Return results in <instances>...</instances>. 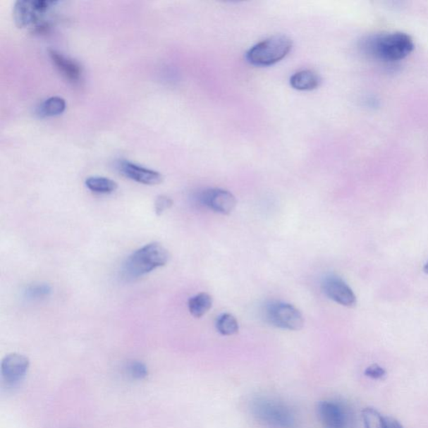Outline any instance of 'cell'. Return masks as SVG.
<instances>
[{
    "mask_svg": "<svg viewBox=\"0 0 428 428\" xmlns=\"http://www.w3.org/2000/svg\"><path fill=\"white\" fill-rule=\"evenodd\" d=\"M414 47L411 36L403 32L369 35L359 44L365 55L385 61L403 60L412 52Z\"/></svg>",
    "mask_w": 428,
    "mask_h": 428,
    "instance_id": "obj_1",
    "label": "cell"
},
{
    "mask_svg": "<svg viewBox=\"0 0 428 428\" xmlns=\"http://www.w3.org/2000/svg\"><path fill=\"white\" fill-rule=\"evenodd\" d=\"M170 255L159 243H151L130 255L123 267V276L133 281L168 264Z\"/></svg>",
    "mask_w": 428,
    "mask_h": 428,
    "instance_id": "obj_2",
    "label": "cell"
},
{
    "mask_svg": "<svg viewBox=\"0 0 428 428\" xmlns=\"http://www.w3.org/2000/svg\"><path fill=\"white\" fill-rule=\"evenodd\" d=\"M292 40L286 35H274L251 47L246 53V60L255 66H270L289 55Z\"/></svg>",
    "mask_w": 428,
    "mask_h": 428,
    "instance_id": "obj_3",
    "label": "cell"
},
{
    "mask_svg": "<svg viewBox=\"0 0 428 428\" xmlns=\"http://www.w3.org/2000/svg\"><path fill=\"white\" fill-rule=\"evenodd\" d=\"M257 420L270 428H294L295 417L290 407L277 400L257 398L252 403Z\"/></svg>",
    "mask_w": 428,
    "mask_h": 428,
    "instance_id": "obj_4",
    "label": "cell"
},
{
    "mask_svg": "<svg viewBox=\"0 0 428 428\" xmlns=\"http://www.w3.org/2000/svg\"><path fill=\"white\" fill-rule=\"evenodd\" d=\"M56 1L47 0H20L17 1L13 10V17L18 26L24 27L36 26L38 30H44L48 25L42 22V18L47 12L56 4Z\"/></svg>",
    "mask_w": 428,
    "mask_h": 428,
    "instance_id": "obj_5",
    "label": "cell"
},
{
    "mask_svg": "<svg viewBox=\"0 0 428 428\" xmlns=\"http://www.w3.org/2000/svg\"><path fill=\"white\" fill-rule=\"evenodd\" d=\"M265 317L270 324L283 330L300 331L305 324L304 317L294 305L272 302L267 306Z\"/></svg>",
    "mask_w": 428,
    "mask_h": 428,
    "instance_id": "obj_6",
    "label": "cell"
},
{
    "mask_svg": "<svg viewBox=\"0 0 428 428\" xmlns=\"http://www.w3.org/2000/svg\"><path fill=\"white\" fill-rule=\"evenodd\" d=\"M317 413L324 428L353 427V413L344 403L336 401H322L318 403Z\"/></svg>",
    "mask_w": 428,
    "mask_h": 428,
    "instance_id": "obj_7",
    "label": "cell"
},
{
    "mask_svg": "<svg viewBox=\"0 0 428 428\" xmlns=\"http://www.w3.org/2000/svg\"><path fill=\"white\" fill-rule=\"evenodd\" d=\"M202 205L221 214L228 215L236 209L237 200L233 193L224 189L209 188L200 195Z\"/></svg>",
    "mask_w": 428,
    "mask_h": 428,
    "instance_id": "obj_8",
    "label": "cell"
},
{
    "mask_svg": "<svg viewBox=\"0 0 428 428\" xmlns=\"http://www.w3.org/2000/svg\"><path fill=\"white\" fill-rule=\"evenodd\" d=\"M323 290L324 294L337 304L346 307H354L357 305V296L355 293L340 277L331 276L324 279Z\"/></svg>",
    "mask_w": 428,
    "mask_h": 428,
    "instance_id": "obj_9",
    "label": "cell"
},
{
    "mask_svg": "<svg viewBox=\"0 0 428 428\" xmlns=\"http://www.w3.org/2000/svg\"><path fill=\"white\" fill-rule=\"evenodd\" d=\"M118 169L121 174L133 181L145 185H159L164 182V176L157 171L144 168L133 162L123 160L119 162Z\"/></svg>",
    "mask_w": 428,
    "mask_h": 428,
    "instance_id": "obj_10",
    "label": "cell"
},
{
    "mask_svg": "<svg viewBox=\"0 0 428 428\" xmlns=\"http://www.w3.org/2000/svg\"><path fill=\"white\" fill-rule=\"evenodd\" d=\"M30 367L29 359L23 355L11 354L1 362V374L4 379L11 384L23 379Z\"/></svg>",
    "mask_w": 428,
    "mask_h": 428,
    "instance_id": "obj_11",
    "label": "cell"
},
{
    "mask_svg": "<svg viewBox=\"0 0 428 428\" xmlns=\"http://www.w3.org/2000/svg\"><path fill=\"white\" fill-rule=\"evenodd\" d=\"M49 56L63 76L72 83L80 82L82 78V69L78 62L54 49H49Z\"/></svg>",
    "mask_w": 428,
    "mask_h": 428,
    "instance_id": "obj_12",
    "label": "cell"
},
{
    "mask_svg": "<svg viewBox=\"0 0 428 428\" xmlns=\"http://www.w3.org/2000/svg\"><path fill=\"white\" fill-rule=\"evenodd\" d=\"M290 83L291 87L297 91H313V90L319 87L322 79L313 71L305 70L296 72L295 74L293 75Z\"/></svg>",
    "mask_w": 428,
    "mask_h": 428,
    "instance_id": "obj_13",
    "label": "cell"
},
{
    "mask_svg": "<svg viewBox=\"0 0 428 428\" xmlns=\"http://www.w3.org/2000/svg\"><path fill=\"white\" fill-rule=\"evenodd\" d=\"M213 302V297L208 293H200L188 300L189 312L195 318H201L209 312Z\"/></svg>",
    "mask_w": 428,
    "mask_h": 428,
    "instance_id": "obj_14",
    "label": "cell"
},
{
    "mask_svg": "<svg viewBox=\"0 0 428 428\" xmlns=\"http://www.w3.org/2000/svg\"><path fill=\"white\" fill-rule=\"evenodd\" d=\"M66 109V102L62 97H52L43 102L37 108L40 117H52L61 115Z\"/></svg>",
    "mask_w": 428,
    "mask_h": 428,
    "instance_id": "obj_15",
    "label": "cell"
},
{
    "mask_svg": "<svg viewBox=\"0 0 428 428\" xmlns=\"http://www.w3.org/2000/svg\"><path fill=\"white\" fill-rule=\"evenodd\" d=\"M85 186L93 192L109 195L118 188L114 180L104 177H90L85 180Z\"/></svg>",
    "mask_w": 428,
    "mask_h": 428,
    "instance_id": "obj_16",
    "label": "cell"
},
{
    "mask_svg": "<svg viewBox=\"0 0 428 428\" xmlns=\"http://www.w3.org/2000/svg\"><path fill=\"white\" fill-rule=\"evenodd\" d=\"M216 328L221 335L225 336L236 335L240 330L237 319L229 313L220 315L216 322Z\"/></svg>",
    "mask_w": 428,
    "mask_h": 428,
    "instance_id": "obj_17",
    "label": "cell"
},
{
    "mask_svg": "<svg viewBox=\"0 0 428 428\" xmlns=\"http://www.w3.org/2000/svg\"><path fill=\"white\" fill-rule=\"evenodd\" d=\"M365 428H387L386 417H383L376 409L367 408L362 412Z\"/></svg>",
    "mask_w": 428,
    "mask_h": 428,
    "instance_id": "obj_18",
    "label": "cell"
},
{
    "mask_svg": "<svg viewBox=\"0 0 428 428\" xmlns=\"http://www.w3.org/2000/svg\"><path fill=\"white\" fill-rule=\"evenodd\" d=\"M51 294V287L47 283H34L26 288L25 295L27 299L42 300Z\"/></svg>",
    "mask_w": 428,
    "mask_h": 428,
    "instance_id": "obj_19",
    "label": "cell"
},
{
    "mask_svg": "<svg viewBox=\"0 0 428 428\" xmlns=\"http://www.w3.org/2000/svg\"><path fill=\"white\" fill-rule=\"evenodd\" d=\"M173 205V201L172 198L165 195L157 197L155 201V213L157 216H161V214H164L166 210L172 208Z\"/></svg>",
    "mask_w": 428,
    "mask_h": 428,
    "instance_id": "obj_20",
    "label": "cell"
},
{
    "mask_svg": "<svg viewBox=\"0 0 428 428\" xmlns=\"http://www.w3.org/2000/svg\"><path fill=\"white\" fill-rule=\"evenodd\" d=\"M128 371L134 378H137V379H142V378L146 377L147 375V368L142 362H133L129 365Z\"/></svg>",
    "mask_w": 428,
    "mask_h": 428,
    "instance_id": "obj_21",
    "label": "cell"
},
{
    "mask_svg": "<svg viewBox=\"0 0 428 428\" xmlns=\"http://www.w3.org/2000/svg\"><path fill=\"white\" fill-rule=\"evenodd\" d=\"M365 375L373 380H381L386 376V372L379 365L372 364L365 370Z\"/></svg>",
    "mask_w": 428,
    "mask_h": 428,
    "instance_id": "obj_22",
    "label": "cell"
},
{
    "mask_svg": "<svg viewBox=\"0 0 428 428\" xmlns=\"http://www.w3.org/2000/svg\"><path fill=\"white\" fill-rule=\"evenodd\" d=\"M387 428H403L402 424L398 421H396V419L391 417H386Z\"/></svg>",
    "mask_w": 428,
    "mask_h": 428,
    "instance_id": "obj_23",
    "label": "cell"
},
{
    "mask_svg": "<svg viewBox=\"0 0 428 428\" xmlns=\"http://www.w3.org/2000/svg\"><path fill=\"white\" fill-rule=\"evenodd\" d=\"M423 271L428 274V262L424 265V267H423Z\"/></svg>",
    "mask_w": 428,
    "mask_h": 428,
    "instance_id": "obj_24",
    "label": "cell"
}]
</instances>
